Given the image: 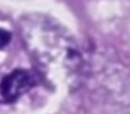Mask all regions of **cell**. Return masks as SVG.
I'll return each instance as SVG.
<instances>
[{
	"label": "cell",
	"instance_id": "1",
	"mask_svg": "<svg viewBox=\"0 0 130 114\" xmlns=\"http://www.w3.org/2000/svg\"><path fill=\"white\" fill-rule=\"evenodd\" d=\"M25 45L40 66L50 71L80 75L84 59L69 32L56 21L42 14L27 16L22 21Z\"/></svg>",
	"mask_w": 130,
	"mask_h": 114
},
{
	"label": "cell",
	"instance_id": "2",
	"mask_svg": "<svg viewBox=\"0 0 130 114\" xmlns=\"http://www.w3.org/2000/svg\"><path fill=\"white\" fill-rule=\"evenodd\" d=\"M35 78L27 70L15 69L0 82V103L11 104L27 93L35 85Z\"/></svg>",
	"mask_w": 130,
	"mask_h": 114
},
{
	"label": "cell",
	"instance_id": "3",
	"mask_svg": "<svg viewBox=\"0 0 130 114\" xmlns=\"http://www.w3.org/2000/svg\"><path fill=\"white\" fill-rule=\"evenodd\" d=\"M11 40V34L6 29L0 27V50L6 47Z\"/></svg>",
	"mask_w": 130,
	"mask_h": 114
}]
</instances>
